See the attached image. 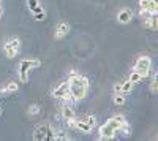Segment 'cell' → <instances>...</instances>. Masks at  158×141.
<instances>
[{
    "label": "cell",
    "instance_id": "6da1fadb",
    "mask_svg": "<svg viewBox=\"0 0 158 141\" xmlns=\"http://www.w3.org/2000/svg\"><path fill=\"white\" fill-rule=\"evenodd\" d=\"M68 84H70V92L74 101L84 100L89 91V78L81 73H76L73 76H68Z\"/></svg>",
    "mask_w": 158,
    "mask_h": 141
},
{
    "label": "cell",
    "instance_id": "7a4b0ae2",
    "mask_svg": "<svg viewBox=\"0 0 158 141\" xmlns=\"http://www.w3.org/2000/svg\"><path fill=\"white\" fill-rule=\"evenodd\" d=\"M40 65H41V62L36 60V59H33V60L24 59V60H21L19 65H18V73H19L21 83H27V81H29V73H30L33 68H38Z\"/></svg>",
    "mask_w": 158,
    "mask_h": 141
},
{
    "label": "cell",
    "instance_id": "3957f363",
    "mask_svg": "<svg viewBox=\"0 0 158 141\" xmlns=\"http://www.w3.org/2000/svg\"><path fill=\"white\" fill-rule=\"evenodd\" d=\"M32 138L35 141H44V139H56V130L49 124H40L35 127Z\"/></svg>",
    "mask_w": 158,
    "mask_h": 141
},
{
    "label": "cell",
    "instance_id": "277c9868",
    "mask_svg": "<svg viewBox=\"0 0 158 141\" xmlns=\"http://www.w3.org/2000/svg\"><path fill=\"white\" fill-rule=\"evenodd\" d=\"M133 70H136L142 78H147V76L150 75V70H152V59L149 56H139L136 59V63Z\"/></svg>",
    "mask_w": 158,
    "mask_h": 141
},
{
    "label": "cell",
    "instance_id": "5b68a950",
    "mask_svg": "<svg viewBox=\"0 0 158 141\" xmlns=\"http://www.w3.org/2000/svg\"><path fill=\"white\" fill-rule=\"evenodd\" d=\"M52 97L54 98H60L63 101H70V103H74V100L71 97V92H70V84L68 81H63L60 83L57 87L52 89Z\"/></svg>",
    "mask_w": 158,
    "mask_h": 141
},
{
    "label": "cell",
    "instance_id": "8992f818",
    "mask_svg": "<svg viewBox=\"0 0 158 141\" xmlns=\"http://www.w3.org/2000/svg\"><path fill=\"white\" fill-rule=\"evenodd\" d=\"M3 49H5V54H6V57H8V59H15V57L19 54V49H21V40H19V38H16V36H11L10 40L5 43Z\"/></svg>",
    "mask_w": 158,
    "mask_h": 141
},
{
    "label": "cell",
    "instance_id": "52a82bcc",
    "mask_svg": "<svg viewBox=\"0 0 158 141\" xmlns=\"http://www.w3.org/2000/svg\"><path fill=\"white\" fill-rule=\"evenodd\" d=\"M62 118H63V121H71V119H76L73 103H70V101H63V105H62Z\"/></svg>",
    "mask_w": 158,
    "mask_h": 141
},
{
    "label": "cell",
    "instance_id": "ba28073f",
    "mask_svg": "<svg viewBox=\"0 0 158 141\" xmlns=\"http://www.w3.org/2000/svg\"><path fill=\"white\" fill-rule=\"evenodd\" d=\"M98 133H100V139H112V138H115V130L112 129L111 125H108V124H103L100 129H98Z\"/></svg>",
    "mask_w": 158,
    "mask_h": 141
},
{
    "label": "cell",
    "instance_id": "9c48e42d",
    "mask_svg": "<svg viewBox=\"0 0 158 141\" xmlns=\"http://www.w3.org/2000/svg\"><path fill=\"white\" fill-rule=\"evenodd\" d=\"M133 16H135V13L130 8H123V10H120L117 13V21L120 24H130L131 21H133Z\"/></svg>",
    "mask_w": 158,
    "mask_h": 141
},
{
    "label": "cell",
    "instance_id": "30bf717a",
    "mask_svg": "<svg viewBox=\"0 0 158 141\" xmlns=\"http://www.w3.org/2000/svg\"><path fill=\"white\" fill-rule=\"evenodd\" d=\"M139 8L141 10H147L153 15H158V3L156 0H139Z\"/></svg>",
    "mask_w": 158,
    "mask_h": 141
},
{
    "label": "cell",
    "instance_id": "8fae6325",
    "mask_svg": "<svg viewBox=\"0 0 158 141\" xmlns=\"http://www.w3.org/2000/svg\"><path fill=\"white\" fill-rule=\"evenodd\" d=\"M70 32V24L68 22H59L57 24V27H56V38H63V36H67Z\"/></svg>",
    "mask_w": 158,
    "mask_h": 141
},
{
    "label": "cell",
    "instance_id": "7c38bea8",
    "mask_svg": "<svg viewBox=\"0 0 158 141\" xmlns=\"http://www.w3.org/2000/svg\"><path fill=\"white\" fill-rule=\"evenodd\" d=\"M74 127L82 133H90L92 130H94V127L89 125L87 121H84V119H74Z\"/></svg>",
    "mask_w": 158,
    "mask_h": 141
},
{
    "label": "cell",
    "instance_id": "4fadbf2b",
    "mask_svg": "<svg viewBox=\"0 0 158 141\" xmlns=\"http://www.w3.org/2000/svg\"><path fill=\"white\" fill-rule=\"evenodd\" d=\"M123 122H127V121H125V118H123V116H120V114H117V116H112L111 119H108V122H106V124H108V125H111L112 129L117 132L118 129H120V125H122Z\"/></svg>",
    "mask_w": 158,
    "mask_h": 141
},
{
    "label": "cell",
    "instance_id": "5bb4252c",
    "mask_svg": "<svg viewBox=\"0 0 158 141\" xmlns=\"http://www.w3.org/2000/svg\"><path fill=\"white\" fill-rule=\"evenodd\" d=\"M144 22H146V27H149L152 30L158 29V18H156V15H153V16H150L147 19H144Z\"/></svg>",
    "mask_w": 158,
    "mask_h": 141
},
{
    "label": "cell",
    "instance_id": "9a60e30c",
    "mask_svg": "<svg viewBox=\"0 0 158 141\" xmlns=\"http://www.w3.org/2000/svg\"><path fill=\"white\" fill-rule=\"evenodd\" d=\"M133 86H135V84L131 83L130 79L122 81V83H120V92H122V94H125V95H127V94H130L131 91H133Z\"/></svg>",
    "mask_w": 158,
    "mask_h": 141
},
{
    "label": "cell",
    "instance_id": "2e32d148",
    "mask_svg": "<svg viewBox=\"0 0 158 141\" xmlns=\"http://www.w3.org/2000/svg\"><path fill=\"white\" fill-rule=\"evenodd\" d=\"M18 89H19V84L18 83H15V81H11V83H8L3 89H2V94H13V92H16L18 91Z\"/></svg>",
    "mask_w": 158,
    "mask_h": 141
},
{
    "label": "cell",
    "instance_id": "e0dca14e",
    "mask_svg": "<svg viewBox=\"0 0 158 141\" xmlns=\"http://www.w3.org/2000/svg\"><path fill=\"white\" fill-rule=\"evenodd\" d=\"M112 100H114V105L115 106H122V105H125V101H127L125 94H114Z\"/></svg>",
    "mask_w": 158,
    "mask_h": 141
},
{
    "label": "cell",
    "instance_id": "ac0fdd59",
    "mask_svg": "<svg viewBox=\"0 0 158 141\" xmlns=\"http://www.w3.org/2000/svg\"><path fill=\"white\" fill-rule=\"evenodd\" d=\"M150 92L152 94L158 92V75L156 73H153V78H152V83H150Z\"/></svg>",
    "mask_w": 158,
    "mask_h": 141
},
{
    "label": "cell",
    "instance_id": "d6986e66",
    "mask_svg": "<svg viewBox=\"0 0 158 141\" xmlns=\"http://www.w3.org/2000/svg\"><path fill=\"white\" fill-rule=\"evenodd\" d=\"M128 79H130L131 83H133V84H136V83H139V81H141V79H144V78H142V76H141L136 70H133V71H131V75L128 76Z\"/></svg>",
    "mask_w": 158,
    "mask_h": 141
},
{
    "label": "cell",
    "instance_id": "ffe728a7",
    "mask_svg": "<svg viewBox=\"0 0 158 141\" xmlns=\"http://www.w3.org/2000/svg\"><path fill=\"white\" fill-rule=\"evenodd\" d=\"M84 121H87V124L89 125H92V127H95V124H97V119H95V116L94 114H87L85 118H82Z\"/></svg>",
    "mask_w": 158,
    "mask_h": 141
},
{
    "label": "cell",
    "instance_id": "44dd1931",
    "mask_svg": "<svg viewBox=\"0 0 158 141\" xmlns=\"http://www.w3.org/2000/svg\"><path fill=\"white\" fill-rule=\"evenodd\" d=\"M40 111H41V109H40V106H38V105H30V106H29V114H30V116L40 114Z\"/></svg>",
    "mask_w": 158,
    "mask_h": 141
},
{
    "label": "cell",
    "instance_id": "7402d4cb",
    "mask_svg": "<svg viewBox=\"0 0 158 141\" xmlns=\"http://www.w3.org/2000/svg\"><path fill=\"white\" fill-rule=\"evenodd\" d=\"M41 11H44V8H43L41 5H36V6H33V8L30 10L32 15H38V13H41Z\"/></svg>",
    "mask_w": 158,
    "mask_h": 141
},
{
    "label": "cell",
    "instance_id": "603a6c76",
    "mask_svg": "<svg viewBox=\"0 0 158 141\" xmlns=\"http://www.w3.org/2000/svg\"><path fill=\"white\" fill-rule=\"evenodd\" d=\"M35 21H43L46 18V11H41V13H38V15H33Z\"/></svg>",
    "mask_w": 158,
    "mask_h": 141
},
{
    "label": "cell",
    "instance_id": "cb8c5ba5",
    "mask_svg": "<svg viewBox=\"0 0 158 141\" xmlns=\"http://www.w3.org/2000/svg\"><path fill=\"white\" fill-rule=\"evenodd\" d=\"M36 5H40V3H38V0H27V6H29V10H32V8L36 6Z\"/></svg>",
    "mask_w": 158,
    "mask_h": 141
},
{
    "label": "cell",
    "instance_id": "d4e9b609",
    "mask_svg": "<svg viewBox=\"0 0 158 141\" xmlns=\"http://www.w3.org/2000/svg\"><path fill=\"white\" fill-rule=\"evenodd\" d=\"M112 92H114V94H122V92H120V83H115V84H114Z\"/></svg>",
    "mask_w": 158,
    "mask_h": 141
},
{
    "label": "cell",
    "instance_id": "484cf974",
    "mask_svg": "<svg viewBox=\"0 0 158 141\" xmlns=\"http://www.w3.org/2000/svg\"><path fill=\"white\" fill-rule=\"evenodd\" d=\"M2 15H3V8H2V3H0V18H2Z\"/></svg>",
    "mask_w": 158,
    "mask_h": 141
},
{
    "label": "cell",
    "instance_id": "4316f807",
    "mask_svg": "<svg viewBox=\"0 0 158 141\" xmlns=\"http://www.w3.org/2000/svg\"><path fill=\"white\" fill-rule=\"evenodd\" d=\"M2 113H3V109H2V108H0V116H2Z\"/></svg>",
    "mask_w": 158,
    "mask_h": 141
}]
</instances>
